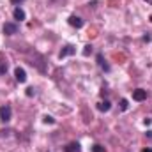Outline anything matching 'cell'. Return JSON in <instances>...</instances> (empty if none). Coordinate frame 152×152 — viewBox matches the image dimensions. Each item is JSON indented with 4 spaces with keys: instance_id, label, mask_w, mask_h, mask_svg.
<instances>
[{
    "instance_id": "obj_9",
    "label": "cell",
    "mask_w": 152,
    "mask_h": 152,
    "mask_svg": "<svg viewBox=\"0 0 152 152\" xmlns=\"http://www.w3.org/2000/svg\"><path fill=\"white\" fill-rule=\"evenodd\" d=\"M112 108V103L110 101H101V103H97V110L99 112H108Z\"/></svg>"
},
{
    "instance_id": "obj_4",
    "label": "cell",
    "mask_w": 152,
    "mask_h": 152,
    "mask_svg": "<svg viewBox=\"0 0 152 152\" xmlns=\"http://www.w3.org/2000/svg\"><path fill=\"white\" fill-rule=\"evenodd\" d=\"M73 53H76V48L73 46V44H67V46H64V48L60 50L58 57H60V58H64V57H67V55H73Z\"/></svg>"
},
{
    "instance_id": "obj_15",
    "label": "cell",
    "mask_w": 152,
    "mask_h": 152,
    "mask_svg": "<svg viewBox=\"0 0 152 152\" xmlns=\"http://www.w3.org/2000/svg\"><path fill=\"white\" fill-rule=\"evenodd\" d=\"M90 53H92V46H90V44H87V46H85V50H83V55H85V57H88Z\"/></svg>"
},
{
    "instance_id": "obj_13",
    "label": "cell",
    "mask_w": 152,
    "mask_h": 152,
    "mask_svg": "<svg viewBox=\"0 0 152 152\" xmlns=\"http://www.w3.org/2000/svg\"><path fill=\"white\" fill-rule=\"evenodd\" d=\"M129 108V103H127V99H120V110L122 112H126Z\"/></svg>"
},
{
    "instance_id": "obj_3",
    "label": "cell",
    "mask_w": 152,
    "mask_h": 152,
    "mask_svg": "<svg viewBox=\"0 0 152 152\" xmlns=\"http://www.w3.org/2000/svg\"><path fill=\"white\" fill-rule=\"evenodd\" d=\"M133 99H134V101H145V99H147V90H143V88L133 90Z\"/></svg>"
},
{
    "instance_id": "obj_7",
    "label": "cell",
    "mask_w": 152,
    "mask_h": 152,
    "mask_svg": "<svg viewBox=\"0 0 152 152\" xmlns=\"http://www.w3.org/2000/svg\"><path fill=\"white\" fill-rule=\"evenodd\" d=\"M80 143L78 142H71V143H67L66 147H64V152H80Z\"/></svg>"
},
{
    "instance_id": "obj_18",
    "label": "cell",
    "mask_w": 152,
    "mask_h": 152,
    "mask_svg": "<svg viewBox=\"0 0 152 152\" xmlns=\"http://www.w3.org/2000/svg\"><path fill=\"white\" fill-rule=\"evenodd\" d=\"M142 152H152V149H151V147H147V149H143Z\"/></svg>"
},
{
    "instance_id": "obj_2",
    "label": "cell",
    "mask_w": 152,
    "mask_h": 152,
    "mask_svg": "<svg viewBox=\"0 0 152 152\" xmlns=\"http://www.w3.org/2000/svg\"><path fill=\"white\" fill-rule=\"evenodd\" d=\"M11 115H12V110H11L9 104H4V106L0 108V118H2L4 122H9V120H11Z\"/></svg>"
},
{
    "instance_id": "obj_16",
    "label": "cell",
    "mask_w": 152,
    "mask_h": 152,
    "mask_svg": "<svg viewBox=\"0 0 152 152\" xmlns=\"http://www.w3.org/2000/svg\"><path fill=\"white\" fill-rule=\"evenodd\" d=\"M34 94H36V90H34L32 87H30V88H27V96H28V97H32Z\"/></svg>"
},
{
    "instance_id": "obj_14",
    "label": "cell",
    "mask_w": 152,
    "mask_h": 152,
    "mask_svg": "<svg viewBox=\"0 0 152 152\" xmlns=\"http://www.w3.org/2000/svg\"><path fill=\"white\" fill-rule=\"evenodd\" d=\"M42 122H44V124H55V118L50 117V115H44V117H42Z\"/></svg>"
},
{
    "instance_id": "obj_11",
    "label": "cell",
    "mask_w": 152,
    "mask_h": 152,
    "mask_svg": "<svg viewBox=\"0 0 152 152\" xmlns=\"http://www.w3.org/2000/svg\"><path fill=\"white\" fill-rule=\"evenodd\" d=\"M5 73H7V62L0 60V75H5Z\"/></svg>"
},
{
    "instance_id": "obj_6",
    "label": "cell",
    "mask_w": 152,
    "mask_h": 152,
    "mask_svg": "<svg viewBox=\"0 0 152 152\" xmlns=\"http://www.w3.org/2000/svg\"><path fill=\"white\" fill-rule=\"evenodd\" d=\"M14 76H16V80H18L20 83H25V81H27V73H25L23 67H16V69H14Z\"/></svg>"
},
{
    "instance_id": "obj_1",
    "label": "cell",
    "mask_w": 152,
    "mask_h": 152,
    "mask_svg": "<svg viewBox=\"0 0 152 152\" xmlns=\"http://www.w3.org/2000/svg\"><path fill=\"white\" fill-rule=\"evenodd\" d=\"M2 32L5 36H14V34H18V25L16 23H4Z\"/></svg>"
},
{
    "instance_id": "obj_17",
    "label": "cell",
    "mask_w": 152,
    "mask_h": 152,
    "mask_svg": "<svg viewBox=\"0 0 152 152\" xmlns=\"http://www.w3.org/2000/svg\"><path fill=\"white\" fill-rule=\"evenodd\" d=\"M151 122H152V118H145V120H143V124H145V126H149Z\"/></svg>"
},
{
    "instance_id": "obj_10",
    "label": "cell",
    "mask_w": 152,
    "mask_h": 152,
    "mask_svg": "<svg viewBox=\"0 0 152 152\" xmlns=\"http://www.w3.org/2000/svg\"><path fill=\"white\" fill-rule=\"evenodd\" d=\"M97 64H99V67H101V69H104V71H110V66L106 64V60L103 58V55H101V53L97 55Z\"/></svg>"
},
{
    "instance_id": "obj_19",
    "label": "cell",
    "mask_w": 152,
    "mask_h": 152,
    "mask_svg": "<svg viewBox=\"0 0 152 152\" xmlns=\"http://www.w3.org/2000/svg\"><path fill=\"white\" fill-rule=\"evenodd\" d=\"M12 2H14V4H18V2H23V0H12Z\"/></svg>"
},
{
    "instance_id": "obj_12",
    "label": "cell",
    "mask_w": 152,
    "mask_h": 152,
    "mask_svg": "<svg viewBox=\"0 0 152 152\" xmlns=\"http://www.w3.org/2000/svg\"><path fill=\"white\" fill-rule=\"evenodd\" d=\"M92 152H106V149H104L103 145L96 143V145H92Z\"/></svg>"
},
{
    "instance_id": "obj_5",
    "label": "cell",
    "mask_w": 152,
    "mask_h": 152,
    "mask_svg": "<svg viewBox=\"0 0 152 152\" xmlns=\"http://www.w3.org/2000/svg\"><path fill=\"white\" fill-rule=\"evenodd\" d=\"M67 21H69V25H71V27H75V28H81V27H83V20H81L80 16H75V14H73V16H69V20H67Z\"/></svg>"
},
{
    "instance_id": "obj_8",
    "label": "cell",
    "mask_w": 152,
    "mask_h": 152,
    "mask_svg": "<svg viewBox=\"0 0 152 152\" xmlns=\"http://www.w3.org/2000/svg\"><path fill=\"white\" fill-rule=\"evenodd\" d=\"M12 16H14V20L23 21V20H25V11H23L21 7H16V9H14V12H12Z\"/></svg>"
}]
</instances>
